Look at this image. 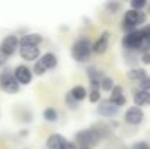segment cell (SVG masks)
Masks as SVG:
<instances>
[{"mask_svg": "<svg viewBox=\"0 0 150 149\" xmlns=\"http://www.w3.org/2000/svg\"><path fill=\"white\" fill-rule=\"evenodd\" d=\"M124 120L125 123L131 124V126H139L143 120H144V111L136 105L127 108V111L124 113Z\"/></svg>", "mask_w": 150, "mask_h": 149, "instance_id": "8", "label": "cell"}, {"mask_svg": "<svg viewBox=\"0 0 150 149\" xmlns=\"http://www.w3.org/2000/svg\"><path fill=\"white\" fill-rule=\"evenodd\" d=\"M42 117H44V120H45V121L54 123V121H57V120H58V113H57V110H55V108L48 107V108H45V110H44Z\"/></svg>", "mask_w": 150, "mask_h": 149, "instance_id": "19", "label": "cell"}, {"mask_svg": "<svg viewBox=\"0 0 150 149\" xmlns=\"http://www.w3.org/2000/svg\"><path fill=\"white\" fill-rule=\"evenodd\" d=\"M6 61H7V57H6L3 53H0V67H3V66L6 64Z\"/></svg>", "mask_w": 150, "mask_h": 149, "instance_id": "29", "label": "cell"}, {"mask_svg": "<svg viewBox=\"0 0 150 149\" xmlns=\"http://www.w3.org/2000/svg\"><path fill=\"white\" fill-rule=\"evenodd\" d=\"M38 61L44 66L45 70H50V69H54L57 64H58V58L54 53H45L42 54V57L38 58Z\"/></svg>", "mask_w": 150, "mask_h": 149, "instance_id": "15", "label": "cell"}, {"mask_svg": "<svg viewBox=\"0 0 150 149\" xmlns=\"http://www.w3.org/2000/svg\"><path fill=\"white\" fill-rule=\"evenodd\" d=\"M100 139L102 138H100L99 132L95 126L91 129H83L74 135V140H76V143H79V146H89L91 148V146L96 145Z\"/></svg>", "mask_w": 150, "mask_h": 149, "instance_id": "4", "label": "cell"}, {"mask_svg": "<svg viewBox=\"0 0 150 149\" xmlns=\"http://www.w3.org/2000/svg\"><path fill=\"white\" fill-rule=\"evenodd\" d=\"M108 44H109V32L103 31L99 38L92 44V51L96 53V54H103L108 50Z\"/></svg>", "mask_w": 150, "mask_h": 149, "instance_id": "12", "label": "cell"}, {"mask_svg": "<svg viewBox=\"0 0 150 149\" xmlns=\"http://www.w3.org/2000/svg\"><path fill=\"white\" fill-rule=\"evenodd\" d=\"M130 6L133 10H142L143 7L147 6V1L146 0H131L130 1Z\"/></svg>", "mask_w": 150, "mask_h": 149, "instance_id": "23", "label": "cell"}, {"mask_svg": "<svg viewBox=\"0 0 150 149\" xmlns=\"http://www.w3.org/2000/svg\"><path fill=\"white\" fill-rule=\"evenodd\" d=\"M66 104L69 105V108H70V110H76V108L79 107V102H76L74 99L71 98L69 92H67V95H66Z\"/></svg>", "mask_w": 150, "mask_h": 149, "instance_id": "26", "label": "cell"}, {"mask_svg": "<svg viewBox=\"0 0 150 149\" xmlns=\"http://www.w3.org/2000/svg\"><path fill=\"white\" fill-rule=\"evenodd\" d=\"M19 48V38L16 35H7L0 43V53H3L6 57H10Z\"/></svg>", "mask_w": 150, "mask_h": 149, "instance_id": "6", "label": "cell"}, {"mask_svg": "<svg viewBox=\"0 0 150 149\" xmlns=\"http://www.w3.org/2000/svg\"><path fill=\"white\" fill-rule=\"evenodd\" d=\"M89 101L96 104L100 101V89H91L89 91Z\"/></svg>", "mask_w": 150, "mask_h": 149, "instance_id": "24", "label": "cell"}, {"mask_svg": "<svg viewBox=\"0 0 150 149\" xmlns=\"http://www.w3.org/2000/svg\"><path fill=\"white\" fill-rule=\"evenodd\" d=\"M146 21V13L142 12V10H127L124 18H122V29L131 32V31H136L137 26H140L142 24H144Z\"/></svg>", "mask_w": 150, "mask_h": 149, "instance_id": "3", "label": "cell"}, {"mask_svg": "<svg viewBox=\"0 0 150 149\" xmlns=\"http://www.w3.org/2000/svg\"><path fill=\"white\" fill-rule=\"evenodd\" d=\"M0 88H1V91H4L6 94L13 95V94H16V92L19 91L21 86H19V83L16 82V79H15V76H13L12 72L3 70V72L0 73Z\"/></svg>", "mask_w": 150, "mask_h": 149, "instance_id": "5", "label": "cell"}, {"mask_svg": "<svg viewBox=\"0 0 150 149\" xmlns=\"http://www.w3.org/2000/svg\"><path fill=\"white\" fill-rule=\"evenodd\" d=\"M69 94H70V97L74 99L76 102H80V101L86 99V97H88V91H86V88L82 86V85H76V86H73L71 91H70Z\"/></svg>", "mask_w": 150, "mask_h": 149, "instance_id": "17", "label": "cell"}, {"mask_svg": "<svg viewBox=\"0 0 150 149\" xmlns=\"http://www.w3.org/2000/svg\"><path fill=\"white\" fill-rule=\"evenodd\" d=\"M139 85H140V89H142V91H147V92H150V76L149 75L144 76V78L139 82Z\"/></svg>", "mask_w": 150, "mask_h": 149, "instance_id": "25", "label": "cell"}, {"mask_svg": "<svg viewBox=\"0 0 150 149\" xmlns=\"http://www.w3.org/2000/svg\"><path fill=\"white\" fill-rule=\"evenodd\" d=\"M13 76H15L16 82L19 83V86L21 85H29L32 82V70L25 64L16 66L15 70H13Z\"/></svg>", "mask_w": 150, "mask_h": 149, "instance_id": "7", "label": "cell"}, {"mask_svg": "<svg viewBox=\"0 0 150 149\" xmlns=\"http://www.w3.org/2000/svg\"><path fill=\"white\" fill-rule=\"evenodd\" d=\"M41 43H42V37L37 32L26 34L19 40V44H28V46H40Z\"/></svg>", "mask_w": 150, "mask_h": 149, "instance_id": "16", "label": "cell"}, {"mask_svg": "<svg viewBox=\"0 0 150 149\" xmlns=\"http://www.w3.org/2000/svg\"><path fill=\"white\" fill-rule=\"evenodd\" d=\"M118 110H120V108L115 107L109 99H100L99 105H98V108H96L98 114L102 115V117H114V115H117Z\"/></svg>", "mask_w": 150, "mask_h": 149, "instance_id": "10", "label": "cell"}, {"mask_svg": "<svg viewBox=\"0 0 150 149\" xmlns=\"http://www.w3.org/2000/svg\"><path fill=\"white\" fill-rule=\"evenodd\" d=\"M66 149H77V146H76V143H74V142H69V143H67V146H66Z\"/></svg>", "mask_w": 150, "mask_h": 149, "instance_id": "30", "label": "cell"}, {"mask_svg": "<svg viewBox=\"0 0 150 149\" xmlns=\"http://www.w3.org/2000/svg\"><path fill=\"white\" fill-rule=\"evenodd\" d=\"M133 101H134V105L142 108V107H146V105H150V92L147 91H136L134 95H133Z\"/></svg>", "mask_w": 150, "mask_h": 149, "instance_id": "14", "label": "cell"}, {"mask_svg": "<svg viewBox=\"0 0 150 149\" xmlns=\"http://www.w3.org/2000/svg\"><path fill=\"white\" fill-rule=\"evenodd\" d=\"M142 61H143L144 64H150V51L149 53H144V54L142 56Z\"/></svg>", "mask_w": 150, "mask_h": 149, "instance_id": "28", "label": "cell"}, {"mask_svg": "<svg viewBox=\"0 0 150 149\" xmlns=\"http://www.w3.org/2000/svg\"><path fill=\"white\" fill-rule=\"evenodd\" d=\"M67 143H69V140L60 133H52L47 139V148L48 149H66Z\"/></svg>", "mask_w": 150, "mask_h": 149, "instance_id": "11", "label": "cell"}, {"mask_svg": "<svg viewBox=\"0 0 150 149\" xmlns=\"http://www.w3.org/2000/svg\"><path fill=\"white\" fill-rule=\"evenodd\" d=\"M114 86H115V83H114V79H112V78L103 76V78L99 81V89L105 91V92L112 91V88H114Z\"/></svg>", "mask_w": 150, "mask_h": 149, "instance_id": "20", "label": "cell"}, {"mask_svg": "<svg viewBox=\"0 0 150 149\" xmlns=\"http://www.w3.org/2000/svg\"><path fill=\"white\" fill-rule=\"evenodd\" d=\"M92 54V43L88 38H79L71 46V57L77 63H85L91 58Z\"/></svg>", "mask_w": 150, "mask_h": 149, "instance_id": "2", "label": "cell"}, {"mask_svg": "<svg viewBox=\"0 0 150 149\" xmlns=\"http://www.w3.org/2000/svg\"><path fill=\"white\" fill-rule=\"evenodd\" d=\"M77 149H91V148H89V146H79Z\"/></svg>", "mask_w": 150, "mask_h": 149, "instance_id": "31", "label": "cell"}, {"mask_svg": "<svg viewBox=\"0 0 150 149\" xmlns=\"http://www.w3.org/2000/svg\"><path fill=\"white\" fill-rule=\"evenodd\" d=\"M19 54L26 61H37L40 58L41 51L38 46H28V44H19Z\"/></svg>", "mask_w": 150, "mask_h": 149, "instance_id": "9", "label": "cell"}, {"mask_svg": "<svg viewBox=\"0 0 150 149\" xmlns=\"http://www.w3.org/2000/svg\"><path fill=\"white\" fill-rule=\"evenodd\" d=\"M122 47L125 50H136V51H142L149 53L150 50V38H147L140 29L127 32L122 38Z\"/></svg>", "mask_w": 150, "mask_h": 149, "instance_id": "1", "label": "cell"}, {"mask_svg": "<svg viewBox=\"0 0 150 149\" xmlns=\"http://www.w3.org/2000/svg\"><path fill=\"white\" fill-rule=\"evenodd\" d=\"M147 13H150V3L147 4Z\"/></svg>", "mask_w": 150, "mask_h": 149, "instance_id": "32", "label": "cell"}, {"mask_svg": "<svg viewBox=\"0 0 150 149\" xmlns=\"http://www.w3.org/2000/svg\"><path fill=\"white\" fill-rule=\"evenodd\" d=\"M133 149H150V145L147 142H137V143H134Z\"/></svg>", "mask_w": 150, "mask_h": 149, "instance_id": "27", "label": "cell"}, {"mask_svg": "<svg viewBox=\"0 0 150 149\" xmlns=\"http://www.w3.org/2000/svg\"><path fill=\"white\" fill-rule=\"evenodd\" d=\"M108 99H109L115 107H118V108L127 104V98H125V95H124V92H122V86H120V85H115V86L112 88L111 97Z\"/></svg>", "mask_w": 150, "mask_h": 149, "instance_id": "13", "label": "cell"}, {"mask_svg": "<svg viewBox=\"0 0 150 149\" xmlns=\"http://www.w3.org/2000/svg\"><path fill=\"white\" fill-rule=\"evenodd\" d=\"M86 75H88L89 81H100L103 78V72L99 70V69H96V67H93V66L86 70Z\"/></svg>", "mask_w": 150, "mask_h": 149, "instance_id": "21", "label": "cell"}, {"mask_svg": "<svg viewBox=\"0 0 150 149\" xmlns=\"http://www.w3.org/2000/svg\"><path fill=\"white\" fill-rule=\"evenodd\" d=\"M105 7H106V10L109 12V13H118L120 12V9H121V3H118V1H108L106 4H105Z\"/></svg>", "mask_w": 150, "mask_h": 149, "instance_id": "22", "label": "cell"}, {"mask_svg": "<svg viewBox=\"0 0 150 149\" xmlns=\"http://www.w3.org/2000/svg\"><path fill=\"white\" fill-rule=\"evenodd\" d=\"M127 76H128V79L133 81V82H140L144 76H147V73H146V70L142 69V67H133V69L128 70Z\"/></svg>", "mask_w": 150, "mask_h": 149, "instance_id": "18", "label": "cell"}]
</instances>
